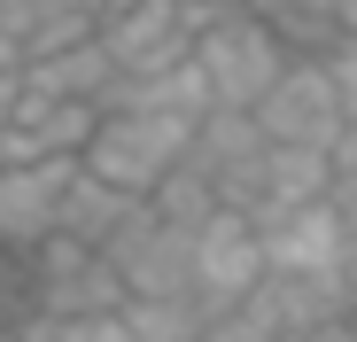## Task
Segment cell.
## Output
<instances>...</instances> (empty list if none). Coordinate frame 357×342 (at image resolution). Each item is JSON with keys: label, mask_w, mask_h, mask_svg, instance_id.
<instances>
[{"label": "cell", "mask_w": 357, "mask_h": 342, "mask_svg": "<svg viewBox=\"0 0 357 342\" xmlns=\"http://www.w3.org/2000/svg\"><path fill=\"white\" fill-rule=\"evenodd\" d=\"M218 8H187V0H140L125 16H101V47L116 78H163L178 63H195V39Z\"/></svg>", "instance_id": "3"}, {"label": "cell", "mask_w": 357, "mask_h": 342, "mask_svg": "<svg viewBox=\"0 0 357 342\" xmlns=\"http://www.w3.org/2000/svg\"><path fill=\"white\" fill-rule=\"evenodd\" d=\"M195 133L202 125H178V117H155V109H101V133L86 148V171L101 187L148 202L178 163L195 156Z\"/></svg>", "instance_id": "1"}, {"label": "cell", "mask_w": 357, "mask_h": 342, "mask_svg": "<svg viewBox=\"0 0 357 342\" xmlns=\"http://www.w3.org/2000/svg\"><path fill=\"white\" fill-rule=\"evenodd\" d=\"M0 78H24V39L0 31Z\"/></svg>", "instance_id": "22"}, {"label": "cell", "mask_w": 357, "mask_h": 342, "mask_svg": "<svg viewBox=\"0 0 357 342\" xmlns=\"http://www.w3.org/2000/svg\"><path fill=\"white\" fill-rule=\"evenodd\" d=\"M148 210H155L163 225H178V234H202V225H210V218L225 210V195H218V179H210V171H202V163L187 156V163H178L171 179H163V187L148 195Z\"/></svg>", "instance_id": "14"}, {"label": "cell", "mask_w": 357, "mask_h": 342, "mask_svg": "<svg viewBox=\"0 0 357 342\" xmlns=\"http://www.w3.org/2000/svg\"><path fill=\"white\" fill-rule=\"evenodd\" d=\"M86 39H101V16H78V8H39V24L24 31V63H47V54L86 47Z\"/></svg>", "instance_id": "16"}, {"label": "cell", "mask_w": 357, "mask_h": 342, "mask_svg": "<svg viewBox=\"0 0 357 342\" xmlns=\"http://www.w3.org/2000/svg\"><path fill=\"white\" fill-rule=\"evenodd\" d=\"M86 156H47V163H0V249L8 257H39L63 234V187L78 179Z\"/></svg>", "instance_id": "7"}, {"label": "cell", "mask_w": 357, "mask_h": 342, "mask_svg": "<svg viewBox=\"0 0 357 342\" xmlns=\"http://www.w3.org/2000/svg\"><path fill=\"white\" fill-rule=\"evenodd\" d=\"M195 163L218 179L225 210H249V218H257L272 140H264V125L249 117V109H218V117H202V133H195Z\"/></svg>", "instance_id": "9"}, {"label": "cell", "mask_w": 357, "mask_h": 342, "mask_svg": "<svg viewBox=\"0 0 357 342\" xmlns=\"http://www.w3.org/2000/svg\"><path fill=\"white\" fill-rule=\"evenodd\" d=\"M16 109H24V78H0V140L16 133Z\"/></svg>", "instance_id": "21"}, {"label": "cell", "mask_w": 357, "mask_h": 342, "mask_svg": "<svg viewBox=\"0 0 357 342\" xmlns=\"http://www.w3.org/2000/svg\"><path fill=\"white\" fill-rule=\"evenodd\" d=\"M39 8H47V0H0V31H16V39H24V31L39 24Z\"/></svg>", "instance_id": "20"}, {"label": "cell", "mask_w": 357, "mask_h": 342, "mask_svg": "<svg viewBox=\"0 0 357 342\" xmlns=\"http://www.w3.org/2000/svg\"><path fill=\"white\" fill-rule=\"evenodd\" d=\"M257 225H264L272 280H342V265H349V225H342L334 202L280 210V218H257Z\"/></svg>", "instance_id": "10"}, {"label": "cell", "mask_w": 357, "mask_h": 342, "mask_svg": "<svg viewBox=\"0 0 357 342\" xmlns=\"http://www.w3.org/2000/svg\"><path fill=\"white\" fill-rule=\"evenodd\" d=\"M140 202L132 195H116V187H101L93 171L78 163V179L63 187V234L70 241H86V249H109L116 234H125V218H132Z\"/></svg>", "instance_id": "13"}, {"label": "cell", "mask_w": 357, "mask_h": 342, "mask_svg": "<svg viewBox=\"0 0 357 342\" xmlns=\"http://www.w3.org/2000/svg\"><path fill=\"white\" fill-rule=\"evenodd\" d=\"M195 63H202V78H210V94H218V109H249L257 117V101L287 78V39L249 8H218L210 24H202V39H195Z\"/></svg>", "instance_id": "2"}, {"label": "cell", "mask_w": 357, "mask_h": 342, "mask_svg": "<svg viewBox=\"0 0 357 342\" xmlns=\"http://www.w3.org/2000/svg\"><path fill=\"white\" fill-rule=\"evenodd\" d=\"M311 202H334V156H326V148H272L257 218H280V210H311Z\"/></svg>", "instance_id": "12"}, {"label": "cell", "mask_w": 357, "mask_h": 342, "mask_svg": "<svg viewBox=\"0 0 357 342\" xmlns=\"http://www.w3.org/2000/svg\"><path fill=\"white\" fill-rule=\"evenodd\" d=\"M334 31H342V39H357V0H342V8H334Z\"/></svg>", "instance_id": "24"}, {"label": "cell", "mask_w": 357, "mask_h": 342, "mask_svg": "<svg viewBox=\"0 0 357 342\" xmlns=\"http://www.w3.org/2000/svg\"><path fill=\"white\" fill-rule=\"evenodd\" d=\"M24 86L47 94V101H109L116 86V63H109V47L86 39V47H63V54H47V63H24Z\"/></svg>", "instance_id": "11"}, {"label": "cell", "mask_w": 357, "mask_h": 342, "mask_svg": "<svg viewBox=\"0 0 357 342\" xmlns=\"http://www.w3.org/2000/svg\"><path fill=\"white\" fill-rule=\"evenodd\" d=\"M326 70H334V94H342V109L357 117V39H342V47L326 54Z\"/></svg>", "instance_id": "18"}, {"label": "cell", "mask_w": 357, "mask_h": 342, "mask_svg": "<svg viewBox=\"0 0 357 342\" xmlns=\"http://www.w3.org/2000/svg\"><path fill=\"white\" fill-rule=\"evenodd\" d=\"M54 342H140L125 327V311H109V319H54Z\"/></svg>", "instance_id": "17"}, {"label": "cell", "mask_w": 357, "mask_h": 342, "mask_svg": "<svg viewBox=\"0 0 357 342\" xmlns=\"http://www.w3.org/2000/svg\"><path fill=\"white\" fill-rule=\"evenodd\" d=\"M47 8H78V16H101L109 0H47Z\"/></svg>", "instance_id": "25"}, {"label": "cell", "mask_w": 357, "mask_h": 342, "mask_svg": "<svg viewBox=\"0 0 357 342\" xmlns=\"http://www.w3.org/2000/svg\"><path fill=\"white\" fill-rule=\"evenodd\" d=\"M272 280V257H264V225L249 210H218L202 234H195V296L202 311H233V304H249L257 288Z\"/></svg>", "instance_id": "4"}, {"label": "cell", "mask_w": 357, "mask_h": 342, "mask_svg": "<svg viewBox=\"0 0 357 342\" xmlns=\"http://www.w3.org/2000/svg\"><path fill=\"white\" fill-rule=\"evenodd\" d=\"M31 296L47 319H109V311H125L132 288L116 280V265L70 234H54L39 257H31Z\"/></svg>", "instance_id": "5"}, {"label": "cell", "mask_w": 357, "mask_h": 342, "mask_svg": "<svg viewBox=\"0 0 357 342\" xmlns=\"http://www.w3.org/2000/svg\"><path fill=\"white\" fill-rule=\"evenodd\" d=\"M125 327H132L140 342H202V334H210V311H202V296H163V304L132 296V304H125Z\"/></svg>", "instance_id": "15"}, {"label": "cell", "mask_w": 357, "mask_h": 342, "mask_svg": "<svg viewBox=\"0 0 357 342\" xmlns=\"http://www.w3.org/2000/svg\"><path fill=\"white\" fill-rule=\"evenodd\" d=\"M257 125H264V140L272 148H342V133H349V109H342V94H334V70L326 63H287V78L257 101Z\"/></svg>", "instance_id": "6"}, {"label": "cell", "mask_w": 357, "mask_h": 342, "mask_svg": "<svg viewBox=\"0 0 357 342\" xmlns=\"http://www.w3.org/2000/svg\"><path fill=\"white\" fill-rule=\"evenodd\" d=\"M101 257H109L116 280H125L132 296H148V304H163V296H195V234L163 225L148 202L125 218V234H116Z\"/></svg>", "instance_id": "8"}, {"label": "cell", "mask_w": 357, "mask_h": 342, "mask_svg": "<svg viewBox=\"0 0 357 342\" xmlns=\"http://www.w3.org/2000/svg\"><path fill=\"white\" fill-rule=\"evenodd\" d=\"M334 210H342L349 241H357V163H349V171H334Z\"/></svg>", "instance_id": "19"}, {"label": "cell", "mask_w": 357, "mask_h": 342, "mask_svg": "<svg viewBox=\"0 0 357 342\" xmlns=\"http://www.w3.org/2000/svg\"><path fill=\"white\" fill-rule=\"evenodd\" d=\"M311 342H357V319H334V327H319Z\"/></svg>", "instance_id": "23"}]
</instances>
